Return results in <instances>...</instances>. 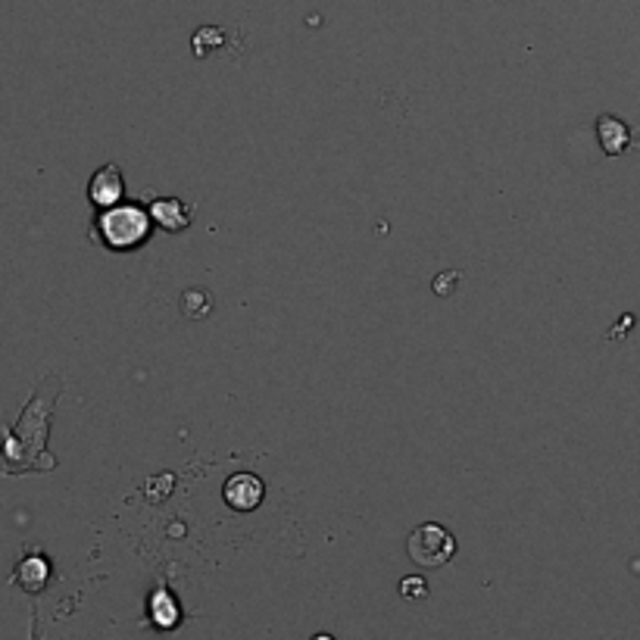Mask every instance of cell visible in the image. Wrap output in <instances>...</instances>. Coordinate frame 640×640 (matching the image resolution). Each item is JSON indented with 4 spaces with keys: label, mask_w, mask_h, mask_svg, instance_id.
Instances as JSON below:
<instances>
[{
    "label": "cell",
    "mask_w": 640,
    "mask_h": 640,
    "mask_svg": "<svg viewBox=\"0 0 640 640\" xmlns=\"http://www.w3.org/2000/svg\"><path fill=\"white\" fill-rule=\"evenodd\" d=\"M309 640H334L332 635H316V638H309Z\"/></svg>",
    "instance_id": "cell-12"
},
{
    "label": "cell",
    "mask_w": 640,
    "mask_h": 640,
    "mask_svg": "<svg viewBox=\"0 0 640 640\" xmlns=\"http://www.w3.org/2000/svg\"><path fill=\"white\" fill-rule=\"evenodd\" d=\"M406 550H410V559L422 566V569H441L453 559L457 553V541L453 534L441 525H419V529L410 534L406 541Z\"/></svg>",
    "instance_id": "cell-3"
},
{
    "label": "cell",
    "mask_w": 640,
    "mask_h": 640,
    "mask_svg": "<svg viewBox=\"0 0 640 640\" xmlns=\"http://www.w3.org/2000/svg\"><path fill=\"white\" fill-rule=\"evenodd\" d=\"M13 581L25 588L28 594H35V591H42L47 581V559L42 556H25L23 562H20V569L13 574Z\"/></svg>",
    "instance_id": "cell-8"
},
{
    "label": "cell",
    "mask_w": 640,
    "mask_h": 640,
    "mask_svg": "<svg viewBox=\"0 0 640 640\" xmlns=\"http://www.w3.org/2000/svg\"><path fill=\"white\" fill-rule=\"evenodd\" d=\"M151 220L159 225V228H166V232H185L188 225H191V216H188V206L181 203V200H154L151 203Z\"/></svg>",
    "instance_id": "cell-6"
},
{
    "label": "cell",
    "mask_w": 640,
    "mask_h": 640,
    "mask_svg": "<svg viewBox=\"0 0 640 640\" xmlns=\"http://www.w3.org/2000/svg\"><path fill=\"white\" fill-rule=\"evenodd\" d=\"M151 618H154L156 628H176L178 618H181L176 596L169 594V591H156L151 596Z\"/></svg>",
    "instance_id": "cell-9"
},
{
    "label": "cell",
    "mask_w": 640,
    "mask_h": 640,
    "mask_svg": "<svg viewBox=\"0 0 640 640\" xmlns=\"http://www.w3.org/2000/svg\"><path fill=\"white\" fill-rule=\"evenodd\" d=\"M400 594L406 596V600H425V596H428V584H425L422 578H403Z\"/></svg>",
    "instance_id": "cell-11"
},
{
    "label": "cell",
    "mask_w": 640,
    "mask_h": 640,
    "mask_svg": "<svg viewBox=\"0 0 640 640\" xmlns=\"http://www.w3.org/2000/svg\"><path fill=\"white\" fill-rule=\"evenodd\" d=\"M122 194H126V181H122L119 166H104V169H97V173L91 176L88 198L94 206H100V210L119 206Z\"/></svg>",
    "instance_id": "cell-5"
},
{
    "label": "cell",
    "mask_w": 640,
    "mask_h": 640,
    "mask_svg": "<svg viewBox=\"0 0 640 640\" xmlns=\"http://www.w3.org/2000/svg\"><path fill=\"white\" fill-rule=\"evenodd\" d=\"M47 378L38 384L35 398L28 400L20 422L3 431V447H0V472L3 475H23V472H50L54 457H47V428H50V406L57 394H47Z\"/></svg>",
    "instance_id": "cell-1"
},
{
    "label": "cell",
    "mask_w": 640,
    "mask_h": 640,
    "mask_svg": "<svg viewBox=\"0 0 640 640\" xmlns=\"http://www.w3.org/2000/svg\"><path fill=\"white\" fill-rule=\"evenodd\" d=\"M222 497H225V503L235 509V512H253V509L263 503L265 485L253 472H238V475H232L225 482Z\"/></svg>",
    "instance_id": "cell-4"
},
{
    "label": "cell",
    "mask_w": 640,
    "mask_h": 640,
    "mask_svg": "<svg viewBox=\"0 0 640 640\" xmlns=\"http://www.w3.org/2000/svg\"><path fill=\"white\" fill-rule=\"evenodd\" d=\"M181 309H185V316H188V319H203V316H210L213 300H210V294H206V291H188V294H185V300H181Z\"/></svg>",
    "instance_id": "cell-10"
},
{
    "label": "cell",
    "mask_w": 640,
    "mask_h": 640,
    "mask_svg": "<svg viewBox=\"0 0 640 640\" xmlns=\"http://www.w3.org/2000/svg\"><path fill=\"white\" fill-rule=\"evenodd\" d=\"M596 138H600V144H603V151L609 156H618L628 144H631V132H628V126L616 119V116H603L600 122H596Z\"/></svg>",
    "instance_id": "cell-7"
},
{
    "label": "cell",
    "mask_w": 640,
    "mask_h": 640,
    "mask_svg": "<svg viewBox=\"0 0 640 640\" xmlns=\"http://www.w3.org/2000/svg\"><path fill=\"white\" fill-rule=\"evenodd\" d=\"M151 213L134 206V203H119L100 213L94 225V238L107 244L110 250H134L151 238Z\"/></svg>",
    "instance_id": "cell-2"
}]
</instances>
